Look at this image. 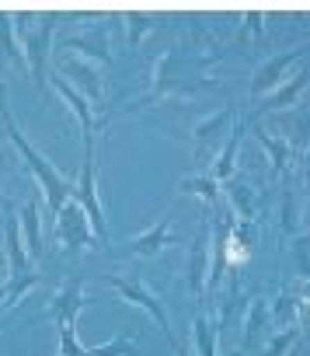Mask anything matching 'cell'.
Returning a JSON list of instances; mask_svg holds the SVG:
<instances>
[{"instance_id": "obj_20", "label": "cell", "mask_w": 310, "mask_h": 356, "mask_svg": "<svg viewBox=\"0 0 310 356\" xmlns=\"http://www.w3.org/2000/svg\"><path fill=\"white\" fill-rule=\"evenodd\" d=\"M182 193H185V196L192 193V196H199L206 207H213L220 186H216V178H213V175H192V178H182Z\"/></svg>"}, {"instance_id": "obj_27", "label": "cell", "mask_w": 310, "mask_h": 356, "mask_svg": "<svg viewBox=\"0 0 310 356\" xmlns=\"http://www.w3.org/2000/svg\"><path fill=\"white\" fill-rule=\"evenodd\" d=\"M35 283H39V276H35V273H28V276H18V280L8 286V290H0V300H4L8 307H15V304H21V297H25V293H28Z\"/></svg>"}, {"instance_id": "obj_34", "label": "cell", "mask_w": 310, "mask_h": 356, "mask_svg": "<svg viewBox=\"0 0 310 356\" xmlns=\"http://www.w3.org/2000/svg\"><path fill=\"white\" fill-rule=\"evenodd\" d=\"M303 186L310 193V147H307V157H303Z\"/></svg>"}, {"instance_id": "obj_6", "label": "cell", "mask_w": 310, "mask_h": 356, "mask_svg": "<svg viewBox=\"0 0 310 356\" xmlns=\"http://www.w3.org/2000/svg\"><path fill=\"white\" fill-rule=\"evenodd\" d=\"M307 53H310V46H300V49H289V53H282V56L265 60V63L255 70V77H251V98L261 102L268 91H275V88L286 81V70H289L296 60H303Z\"/></svg>"}, {"instance_id": "obj_13", "label": "cell", "mask_w": 310, "mask_h": 356, "mask_svg": "<svg viewBox=\"0 0 310 356\" xmlns=\"http://www.w3.org/2000/svg\"><path fill=\"white\" fill-rule=\"evenodd\" d=\"M53 88H56V95H60V98H63V102L70 105V112H74V115L80 119V129H84V143H87V140H94V126H98V115H94L91 102H87V98H84V95H80L77 88H70V84H67L63 77H56V81H53Z\"/></svg>"}, {"instance_id": "obj_16", "label": "cell", "mask_w": 310, "mask_h": 356, "mask_svg": "<svg viewBox=\"0 0 310 356\" xmlns=\"http://www.w3.org/2000/svg\"><path fill=\"white\" fill-rule=\"evenodd\" d=\"M244 129H248V122H244V119H234V129H230V136H227V143H223V150H220V161H216V168H213V178H216V182H230V178H234L237 147H241Z\"/></svg>"}, {"instance_id": "obj_33", "label": "cell", "mask_w": 310, "mask_h": 356, "mask_svg": "<svg viewBox=\"0 0 310 356\" xmlns=\"http://www.w3.org/2000/svg\"><path fill=\"white\" fill-rule=\"evenodd\" d=\"M192 35H196V42H199L203 49H216V46H220V39H216V35H209L199 22H192Z\"/></svg>"}, {"instance_id": "obj_3", "label": "cell", "mask_w": 310, "mask_h": 356, "mask_svg": "<svg viewBox=\"0 0 310 356\" xmlns=\"http://www.w3.org/2000/svg\"><path fill=\"white\" fill-rule=\"evenodd\" d=\"M53 32H56V18H53V15H46L39 29H28L25 18H18V39H21V46H25V63H28L32 81H35L39 91L46 88V60H49Z\"/></svg>"}, {"instance_id": "obj_35", "label": "cell", "mask_w": 310, "mask_h": 356, "mask_svg": "<svg viewBox=\"0 0 310 356\" xmlns=\"http://www.w3.org/2000/svg\"><path fill=\"white\" fill-rule=\"evenodd\" d=\"M11 273H8V262H0V286H4V280H8Z\"/></svg>"}, {"instance_id": "obj_17", "label": "cell", "mask_w": 310, "mask_h": 356, "mask_svg": "<svg viewBox=\"0 0 310 356\" xmlns=\"http://www.w3.org/2000/svg\"><path fill=\"white\" fill-rule=\"evenodd\" d=\"M70 53L74 56H87V60H101V63H112V53H108V39L105 32H91V35H70L67 39Z\"/></svg>"}, {"instance_id": "obj_7", "label": "cell", "mask_w": 310, "mask_h": 356, "mask_svg": "<svg viewBox=\"0 0 310 356\" xmlns=\"http://www.w3.org/2000/svg\"><path fill=\"white\" fill-rule=\"evenodd\" d=\"M185 283L196 297V304H203L206 297V286H209V220H203L196 241H192V252H189V269H185Z\"/></svg>"}, {"instance_id": "obj_9", "label": "cell", "mask_w": 310, "mask_h": 356, "mask_svg": "<svg viewBox=\"0 0 310 356\" xmlns=\"http://www.w3.org/2000/svg\"><path fill=\"white\" fill-rule=\"evenodd\" d=\"M87 307V297H84V280L74 276L63 283V290L53 297V304L46 307V318H53L56 325H77L80 311Z\"/></svg>"}, {"instance_id": "obj_4", "label": "cell", "mask_w": 310, "mask_h": 356, "mask_svg": "<svg viewBox=\"0 0 310 356\" xmlns=\"http://www.w3.org/2000/svg\"><path fill=\"white\" fill-rule=\"evenodd\" d=\"M105 283L122 297V300H129V304H136V307H143L153 321H157V328L164 332V339L171 342V349L178 346L175 342V335H171V321H168V311H164V304H161V297L153 293L146 283H139V280H126V276H105Z\"/></svg>"}, {"instance_id": "obj_31", "label": "cell", "mask_w": 310, "mask_h": 356, "mask_svg": "<svg viewBox=\"0 0 310 356\" xmlns=\"http://www.w3.org/2000/svg\"><path fill=\"white\" fill-rule=\"evenodd\" d=\"M293 252H296V262H300V276L310 280V238H296Z\"/></svg>"}, {"instance_id": "obj_19", "label": "cell", "mask_w": 310, "mask_h": 356, "mask_svg": "<svg viewBox=\"0 0 310 356\" xmlns=\"http://www.w3.org/2000/svg\"><path fill=\"white\" fill-rule=\"evenodd\" d=\"M255 136H258V143L268 150V161H272V168L279 171V175H286L289 171V157H293V143L286 140V136H275V133H268V129H255Z\"/></svg>"}, {"instance_id": "obj_18", "label": "cell", "mask_w": 310, "mask_h": 356, "mask_svg": "<svg viewBox=\"0 0 310 356\" xmlns=\"http://www.w3.org/2000/svg\"><path fill=\"white\" fill-rule=\"evenodd\" d=\"M21 227H25V241H28V255L32 259H42L46 255V245H42V203L32 200L21 213Z\"/></svg>"}, {"instance_id": "obj_23", "label": "cell", "mask_w": 310, "mask_h": 356, "mask_svg": "<svg viewBox=\"0 0 310 356\" xmlns=\"http://www.w3.org/2000/svg\"><path fill=\"white\" fill-rule=\"evenodd\" d=\"M265 318H268V304H265L261 297H255V300H251V307H248V318H244V349L258 339V332H261Z\"/></svg>"}, {"instance_id": "obj_38", "label": "cell", "mask_w": 310, "mask_h": 356, "mask_svg": "<svg viewBox=\"0 0 310 356\" xmlns=\"http://www.w3.org/2000/svg\"><path fill=\"white\" fill-rule=\"evenodd\" d=\"M175 356H192L189 349H182V346H175Z\"/></svg>"}, {"instance_id": "obj_21", "label": "cell", "mask_w": 310, "mask_h": 356, "mask_svg": "<svg viewBox=\"0 0 310 356\" xmlns=\"http://www.w3.org/2000/svg\"><path fill=\"white\" fill-rule=\"evenodd\" d=\"M0 56H8L18 67H28L25 63V49H18V39H15V22L8 15H0Z\"/></svg>"}, {"instance_id": "obj_30", "label": "cell", "mask_w": 310, "mask_h": 356, "mask_svg": "<svg viewBox=\"0 0 310 356\" xmlns=\"http://www.w3.org/2000/svg\"><path fill=\"white\" fill-rule=\"evenodd\" d=\"M282 234H296V207L289 189H282Z\"/></svg>"}, {"instance_id": "obj_10", "label": "cell", "mask_w": 310, "mask_h": 356, "mask_svg": "<svg viewBox=\"0 0 310 356\" xmlns=\"http://www.w3.org/2000/svg\"><path fill=\"white\" fill-rule=\"evenodd\" d=\"M168 245H182L178 238H175V231H171V213H164L157 224H153L150 231H143L139 238H132L129 241V248H126V255H139V259H153L157 252H164Z\"/></svg>"}, {"instance_id": "obj_29", "label": "cell", "mask_w": 310, "mask_h": 356, "mask_svg": "<svg viewBox=\"0 0 310 356\" xmlns=\"http://www.w3.org/2000/svg\"><path fill=\"white\" fill-rule=\"evenodd\" d=\"M60 356H87V349L77 342L74 325H60Z\"/></svg>"}, {"instance_id": "obj_26", "label": "cell", "mask_w": 310, "mask_h": 356, "mask_svg": "<svg viewBox=\"0 0 310 356\" xmlns=\"http://www.w3.org/2000/svg\"><path fill=\"white\" fill-rule=\"evenodd\" d=\"M87 356H136V346L129 342L126 332H119L112 342H105V346H98V349H87Z\"/></svg>"}, {"instance_id": "obj_40", "label": "cell", "mask_w": 310, "mask_h": 356, "mask_svg": "<svg viewBox=\"0 0 310 356\" xmlns=\"http://www.w3.org/2000/svg\"><path fill=\"white\" fill-rule=\"evenodd\" d=\"M0 105H4V88H0Z\"/></svg>"}, {"instance_id": "obj_11", "label": "cell", "mask_w": 310, "mask_h": 356, "mask_svg": "<svg viewBox=\"0 0 310 356\" xmlns=\"http://www.w3.org/2000/svg\"><path fill=\"white\" fill-rule=\"evenodd\" d=\"M310 88V67H303L300 74H293V77H286L275 91H268L258 105H255V115H261V112H279V108H286V105H293L303 91Z\"/></svg>"}, {"instance_id": "obj_5", "label": "cell", "mask_w": 310, "mask_h": 356, "mask_svg": "<svg viewBox=\"0 0 310 356\" xmlns=\"http://www.w3.org/2000/svg\"><path fill=\"white\" fill-rule=\"evenodd\" d=\"M56 241L67 248V252H84L94 245V227L84 213V207L77 200H67L63 210L56 213Z\"/></svg>"}, {"instance_id": "obj_36", "label": "cell", "mask_w": 310, "mask_h": 356, "mask_svg": "<svg viewBox=\"0 0 310 356\" xmlns=\"http://www.w3.org/2000/svg\"><path fill=\"white\" fill-rule=\"evenodd\" d=\"M0 207H4V210H15V203H11V200H8L4 193H0Z\"/></svg>"}, {"instance_id": "obj_14", "label": "cell", "mask_w": 310, "mask_h": 356, "mask_svg": "<svg viewBox=\"0 0 310 356\" xmlns=\"http://www.w3.org/2000/svg\"><path fill=\"white\" fill-rule=\"evenodd\" d=\"M237 119V112H234V105H227V108H220V112H213V115H206L196 129H192V136L199 140V164H206V150H209V143L230 126Z\"/></svg>"}, {"instance_id": "obj_32", "label": "cell", "mask_w": 310, "mask_h": 356, "mask_svg": "<svg viewBox=\"0 0 310 356\" xmlns=\"http://www.w3.org/2000/svg\"><path fill=\"white\" fill-rule=\"evenodd\" d=\"M261 29H265V15H261V11H251V15H248V29L241 32V39H258Z\"/></svg>"}, {"instance_id": "obj_15", "label": "cell", "mask_w": 310, "mask_h": 356, "mask_svg": "<svg viewBox=\"0 0 310 356\" xmlns=\"http://www.w3.org/2000/svg\"><path fill=\"white\" fill-rule=\"evenodd\" d=\"M227 200L234 207L237 224H255L258 220V193L251 186H244L241 178H230V182H227Z\"/></svg>"}, {"instance_id": "obj_37", "label": "cell", "mask_w": 310, "mask_h": 356, "mask_svg": "<svg viewBox=\"0 0 310 356\" xmlns=\"http://www.w3.org/2000/svg\"><path fill=\"white\" fill-rule=\"evenodd\" d=\"M303 224L310 227V203H307V210H303Z\"/></svg>"}, {"instance_id": "obj_25", "label": "cell", "mask_w": 310, "mask_h": 356, "mask_svg": "<svg viewBox=\"0 0 310 356\" xmlns=\"http://www.w3.org/2000/svg\"><path fill=\"white\" fill-rule=\"evenodd\" d=\"M153 29H157V22H153L150 15H129V18H126V35H129V46L136 49V46H139V42H143V39H146Z\"/></svg>"}, {"instance_id": "obj_28", "label": "cell", "mask_w": 310, "mask_h": 356, "mask_svg": "<svg viewBox=\"0 0 310 356\" xmlns=\"http://www.w3.org/2000/svg\"><path fill=\"white\" fill-rule=\"evenodd\" d=\"M293 342H296V325H289V328H279L275 335H268V346H265V356H286Z\"/></svg>"}, {"instance_id": "obj_12", "label": "cell", "mask_w": 310, "mask_h": 356, "mask_svg": "<svg viewBox=\"0 0 310 356\" xmlns=\"http://www.w3.org/2000/svg\"><path fill=\"white\" fill-rule=\"evenodd\" d=\"M8 213V220H4V252H8V273L18 280V276H28L32 269H28V248H25V241H21V234H18V217H15V210H4Z\"/></svg>"}, {"instance_id": "obj_22", "label": "cell", "mask_w": 310, "mask_h": 356, "mask_svg": "<svg viewBox=\"0 0 310 356\" xmlns=\"http://www.w3.org/2000/svg\"><path fill=\"white\" fill-rule=\"evenodd\" d=\"M192 335H196V349L199 356H216V332H213V321L199 311L196 321H192Z\"/></svg>"}, {"instance_id": "obj_24", "label": "cell", "mask_w": 310, "mask_h": 356, "mask_svg": "<svg viewBox=\"0 0 310 356\" xmlns=\"http://www.w3.org/2000/svg\"><path fill=\"white\" fill-rule=\"evenodd\" d=\"M268 314H272V321H275L279 328H289V325H300V318H296V297H293V293H279Z\"/></svg>"}, {"instance_id": "obj_8", "label": "cell", "mask_w": 310, "mask_h": 356, "mask_svg": "<svg viewBox=\"0 0 310 356\" xmlns=\"http://www.w3.org/2000/svg\"><path fill=\"white\" fill-rule=\"evenodd\" d=\"M56 67H60V74H63V77H70V81H74V88H77L87 102H98V105L105 102V81L98 77V70H94L87 60H80V56H74V53H70V56H63Z\"/></svg>"}, {"instance_id": "obj_1", "label": "cell", "mask_w": 310, "mask_h": 356, "mask_svg": "<svg viewBox=\"0 0 310 356\" xmlns=\"http://www.w3.org/2000/svg\"><path fill=\"white\" fill-rule=\"evenodd\" d=\"M0 122H4V133L11 136V143H15V150L21 154V161H25V168H28V175L35 178V186L42 189V196H46V203H49V213L56 217L60 210H63V203L74 196V178H67V175H60L32 143H28V136L21 133V126L15 122V115L8 112V105H0Z\"/></svg>"}, {"instance_id": "obj_2", "label": "cell", "mask_w": 310, "mask_h": 356, "mask_svg": "<svg viewBox=\"0 0 310 356\" xmlns=\"http://www.w3.org/2000/svg\"><path fill=\"white\" fill-rule=\"evenodd\" d=\"M74 200L84 207L91 227H94V238L101 245H108V220H105V210H101V196H98V178H94V140L84 143V164H80V175H77V189H74Z\"/></svg>"}, {"instance_id": "obj_39", "label": "cell", "mask_w": 310, "mask_h": 356, "mask_svg": "<svg viewBox=\"0 0 310 356\" xmlns=\"http://www.w3.org/2000/svg\"><path fill=\"white\" fill-rule=\"evenodd\" d=\"M230 356H244V349H237V353H230Z\"/></svg>"}]
</instances>
